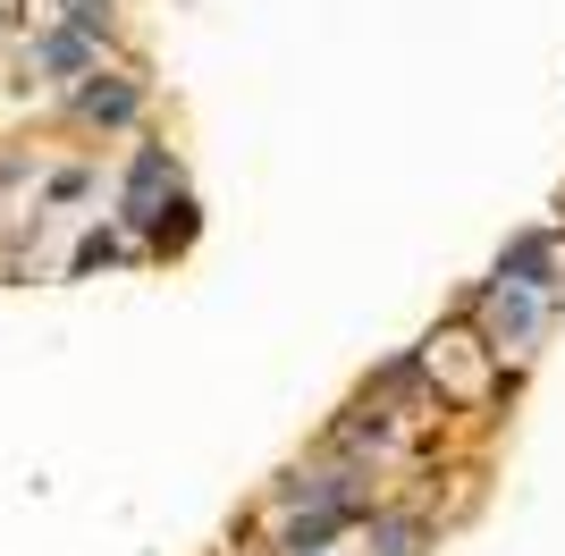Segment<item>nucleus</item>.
<instances>
[{"label": "nucleus", "instance_id": "nucleus-5", "mask_svg": "<svg viewBox=\"0 0 565 556\" xmlns=\"http://www.w3.org/2000/svg\"><path fill=\"white\" fill-rule=\"evenodd\" d=\"M161 185H178V169H169V152L161 143H143L136 152V169H127V220H152V211H161Z\"/></svg>", "mask_w": 565, "mask_h": 556}, {"label": "nucleus", "instance_id": "nucleus-8", "mask_svg": "<svg viewBox=\"0 0 565 556\" xmlns=\"http://www.w3.org/2000/svg\"><path fill=\"white\" fill-rule=\"evenodd\" d=\"M380 439H388V414H363V421L338 430V447H380Z\"/></svg>", "mask_w": 565, "mask_h": 556}, {"label": "nucleus", "instance_id": "nucleus-9", "mask_svg": "<svg viewBox=\"0 0 565 556\" xmlns=\"http://www.w3.org/2000/svg\"><path fill=\"white\" fill-rule=\"evenodd\" d=\"M68 25H85V34L102 43V25H110V0H68Z\"/></svg>", "mask_w": 565, "mask_h": 556}, {"label": "nucleus", "instance_id": "nucleus-7", "mask_svg": "<svg viewBox=\"0 0 565 556\" xmlns=\"http://www.w3.org/2000/svg\"><path fill=\"white\" fill-rule=\"evenodd\" d=\"M414 539H423V523H380L372 548H380V556H414Z\"/></svg>", "mask_w": 565, "mask_h": 556}, {"label": "nucleus", "instance_id": "nucleus-6", "mask_svg": "<svg viewBox=\"0 0 565 556\" xmlns=\"http://www.w3.org/2000/svg\"><path fill=\"white\" fill-rule=\"evenodd\" d=\"M76 110L102 118V127H127V118H136V85H127V76H85V85H76Z\"/></svg>", "mask_w": 565, "mask_h": 556}, {"label": "nucleus", "instance_id": "nucleus-4", "mask_svg": "<svg viewBox=\"0 0 565 556\" xmlns=\"http://www.w3.org/2000/svg\"><path fill=\"white\" fill-rule=\"evenodd\" d=\"M490 338L498 346L541 338V296H532V287H490Z\"/></svg>", "mask_w": 565, "mask_h": 556}, {"label": "nucleus", "instance_id": "nucleus-3", "mask_svg": "<svg viewBox=\"0 0 565 556\" xmlns=\"http://www.w3.org/2000/svg\"><path fill=\"white\" fill-rule=\"evenodd\" d=\"M94 60H102V43L85 25H51L43 43H34V68L43 76H94Z\"/></svg>", "mask_w": 565, "mask_h": 556}, {"label": "nucleus", "instance_id": "nucleus-2", "mask_svg": "<svg viewBox=\"0 0 565 556\" xmlns=\"http://www.w3.org/2000/svg\"><path fill=\"white\" fill-rule=\"evenodd\" d=\"M548 278H557V236H548V228L515 236V245L498 254V287H532V296H541Z\"/></svg>", "mask_w": 565, "mask_h": 556}, {"label": "nucleus", "instance_id": "nucleus-1", "mask_svg": "<svg viewBox=\"0 0 565 556\" xmlns=\"http://www.w3.org/2000/svg\"><path fill=\"white\" fill-rule=\"evenodd\" d=\"M279 498H287V506H312V514H363V498H372V489H363V472H347V463H338V472H296Z\"/></svg>", "mask_w": 565, "mask_h": 556}, {"label": "nucleus", "instance_id": "nucleus-11", "mask_svg": "<svg viewBox=\"0 0 565 556\" xmlns=\"http://www.w3.org/2000/svg\"><path fill=\"white\" fill-rule=\"evenodd\" d=\"M118 254V236H85V245H76V270H94V261H110Z\"/></svg>", "mask_w": 565, "mask_h": 556}, {"label": "nucleus", "instance_id": "nucleus-10", "mask_svg": "<svg viewBox=\"0 0 565 556\" xmlns=\"http://www.w3.org/2000/svg\"><path fill=\"white\" fill-rule=\"evenodd\" d=\"M76 194H94V178H85V169H60V178H51V203H76Z\"/></svg>", "mask_w": 565, "mask_h": 556}]
</instances>
